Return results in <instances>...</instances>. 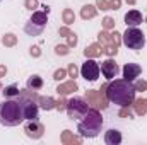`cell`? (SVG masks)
Listing matches in <instances>:
<instances>
[{
  "instance_id": "cell-1",
  "label": "cell",
  "mask_w": 147,
  "mask_h": 145,
  "mask_svg": "<svg viewBox=\"0 0 147 145\" xmlns=\"http://www.w3.org/2000/svg\"><path fill=\"white\" fill-rule=\"evenodd\" d=\"M135 87L134 82H128L125 79H113L110 84H106V97L108 101L120 106L127 108L132 106L135 101Z\"/></svg>"
},
{
  "instance_id": "cell-2",
  "label": "cell",
  "mask_w": 147,
  "mask_h": 145,
  "mask_svg": "<svg viewBox=\"0 0 147 145\" xmlns=\"http://www.w3.org/2000/svg\"><path fill=\"white\" fill-rule=\"evenodd\" d=\"M103 126V116L98 108H89V111L80 118L79 125H77V132L80 137L84 138H94L99 135Z\"/></svg>"
},
{
  "instance_id": "cell-3",
  "label": "cell",
  "mask_w": 147,
  "mask_h": 145,
  "mask_svg": "<svg viewBox=\"0 0 147 145\" xmlns=\"http://www.w3.org/2000/svg\"><path fill=\"white\" fill-rule=\"evenodd\" d=\"M24 121L21 103L16 99H3L0 104V125L3 126H17Z\"/></svg>"
},
{
  "instance_id": "cell-4",
  "label": "cell",
  "mask_w": 147,
  "mask_h": 145,
  "mask_svg": "<svg viewBox=\"0 0 147 145\" xmlns=\"http://www.w3.org/2000/svg\"><path fill=\"white\" fill-rule=\"evenodd\" d=\"M121 43L128 50H142L146 46V34L139 28H127V31L121 34Z\"/></svg>"
},
{
  "instance_id": "cell-5",
  "label": "cell",
  "mask_w": 147,
  "mask_h": 145,
  "mask_svg": "<svg viewBox=\"0 0 147 145\" xmlns=\"http://www.w3.org/2000/svg\"><path fill=\"white\" fill-rule=\"evenodd\" d=\"M65 111H67V114H69L70 119H80L89 111V103L84 101L82 97H72V99L67 101Z\"/></svg>"
},
{
  "instance_id": "cell-6",
  "label": "cell",
  "mask_w": 147,
  "mask_h": 145,
  "mask_svg": "<svg viewBox=\"0 0 147 145\" xmlns=\"http://www.w3.org/2000/svg\"><path fill=\"white\" fill-rule=\"evenodd\" d=\"M19 103H21V108H22L24 119H38V114H39L38 101L31 99V97H26V96H19Z\"/></svg>"
},
{
  "instance_id": "cell-7",
  "label": "cell",
  "mask_w": 147,
  "mask_h": 145,
  "mask_svg": "<svg viewBox=\"0 0 147 145\" xmlns=\"http://www.w3.org/2000/svg\"><path fill=\"white\" fill-rule=\"evenodd\" d=\"M99 72H101L99 63L94 62L92 58H87L86 63H82V67H80V75H82L87 82H96L98 77H99Z\"/></svg>"
},
{
  "instance_id": "cell-8",
  "label": "cell",
  "mask_w": 147,
  "mask_h": 145,
  "mask_svg": "<svg viewBox=\"0 0 147 145\" xmlns=\"http://www.w3.org/2000/svg\"><path fill=\"white\" fill-rule=\"evenodd\" d=\"M24 133H26L29 138L38 140V138L43 137V133H45V126H43V123H39L38 119H26Z\"/></svg>"
},
{
  "instance_id": "cell-9",
  "label": "cell",
  "mask_w": 147,
  "mask_h": 145,
  "mask_svg": "<svg viewBox=\"0 0 147 145\" xmlns=\"http://www.w3.org/2000/svg\"><path fill=\"white\" fill-rule=\"evenodd\" d=\"M101 73H103V77L106 79V80H113L118 72H120V67H118V63L113 60V58H108V60H105V62H101Z\"/></svg>"
},
{
  "instance_id": "cell-10",
  "label": "cell",
  "mask_w": 147,
  "mask_h": 145,
  "mask_svg": "<svg viewBox=\"0 0 147 145\" xmlns=\"http://www.w3.org/2000/svg\"><path fill=\"white\" fill-rule=\"evenodd\" d=\"M121 72H123V79H125V80L134 82V80L142 73V68H140V65H137V63H125V67L121 68Z\"/></svg>"
},
{
  "instance_id": "cell-11",
  "label": "cell",
  "mask_w": 147,
  "mask_h": 145,
  "mask_svg": "<svg viewBox=\"0 0 147 145\" xmlns=\"http://www.w3.org/2000/svg\"><path fill=\"white\" fill-rule=\"evenodd\" d=\"M142 21H144L142 14L139 10H135V9L134 10H128L125 14V24H127V28H139L142 24Z\"/></svg>"
},
{
  "instance_id": "cell-12",
  "label": "cell",
  "mask_w": 147,
  "mask_h": 145,
  "mask_svg": "<svg viewBox=\"0 0 147 145\" xmlns=\"http://www.w3.org/2000/svg\"><path fill=\"white\" fill-rule=\"evenodd\" d=\"M105 144L106 145H120L121 144V133L118 130H115V128L108 130L105 133Z\"/></svg>"
},
{
  "instance_id": "cell-13",
  "label": "cell",
  "mask_w": 147,
  "mask_h": 145,
  "mask_svg": "<svg viewBox=\"0 0 147 145\" xmlns=\"http://www.w3.org/2000/svg\"><path fill=\"white\" fill-rule=\"evenodd\" d=\"M79 89V85L75 84V80H69V82H63V84H60L58 87H57V92L60 94V96H67V94H70V92H75Z\"/></svg>"
},
{
  "instance_id": "cell-14",
  "label": "cell",
  "mask_w": 147,
  "mask_h": 145,
  "mask_svg": "<svg viewBox=\"0 0 147 145\" xmlns=\"http://www.w3.org/2000/svg\"><path fill=\"white\" fill-rule=\"evenodd\" d=\"M101 53H105V50H103V46L99 43H94V44H91L89 48L84 50L86 58H96V56H101Z\"/></svg>"
},
{
  "instance_id": "cell-15",
  "label": "cell",
  "mask_w": 147,
  "mask_h": 145,
  "mask_svg": "<svg viewBox=\"0 0 147 145\" xmlns=\"http://www.w3.org/2000/svg\"><path fill=\"white\" fill-rule=\"evenodd\" d=\"M38 104H39V108L45 109V111H51V109H55V106H57V101L53 97H50V96H41L38 99Z\"/></svg>"
},
{
  "instance_id": "cell-16",
  "label": "cell",
  "mask_w": 147,
  "mask_h": 145,
  "mask_svg": "<svg viewBox=\"0 0 147 145\" xmlns=\"http://www.w3.org/2000/svg\"><path fill=\"white\" fill-rule=\"evenodd\" d=\"M43 85H45V82H43V79L39 75H31L28 79V82H26V87L31 89V91H39Z\"/></svg>"
},
{
  "instance_id": "cell-17",
  "label": "cell",
  "mask_w": 147,
  "mask_h": 145,
  "mask_svg": "<svg viewBox=\"0 0 147 145\" xmlns=\"http://www.w3.org/2000/svg\"><path fill=\"white\" fill-rule=\"evenodd\" d=\"M43 29H45V26H38L34 22H31V21L24 26V31H26V34H29V36H41Z\"/></svg>"
},
{
  "instance_id": "cell-18",
  "label": "cell",
  "mask_w": 147,
  "mask_h": 145,
  "mask_svg": "<svg viewBox=\"0 0 147 145\" xmlns=\"http://www.w3.org/2000/svg\"><path fill=\"white\" fill-rule=\"evenodd\" d=\"M31 22H34V24H38V26H46V22H48V14L43 12V10H36V12H33V15H31Z\"/></svg>"
},
{
  "instance_id": "cell-19",
  "label": "cell",
  "mask_w": 147,
  "mask_h": 145,
  "mask_svg": "<svg viewBox=\"0 0 147 145\" xmlns=\"http://www.w3.org/2000/svg\"><path fill=\"white\" fill-rule=\"evenodd\" d=\"M96 14H98V10H96V7H94V5H84V7L80 9V17H82L84 21L96 17Z\"/></svg>"
},
{
  "instance_id": "cell-20",
  "label": "cell",
  "mask_w": 147,
  "mask_h": 145,
  "mask_svg": "<svg viewBox=\"0 0 147 145\" xmlns=\"http://www.w3.org/2000/svg\"><path fill=\"white\" fill-rule=\"evenodd\" d=\"M19 92H21V91H19V87H17V85H14V84H12V85H7L5 89H2V94H3V97H5V99L19 97Z\"/></svg>"
},
{
  "instance_id": "cell-21",
  "label": "cell",
  "mask_w": 147,
  "mask_h": 145,
  "mask_svg": "<svg viewBox=\"0 0 147 145\" xmlns=\"http://www.w3.org/2000/svg\"><path fill=\"white\" fill-rule=\"evenodd\" d=\"M134 109H135V114L142 116L147 113V99H137L134 101Z\"/></svg>"
},
{
  "instance_id": "cell-22",
  "label": "cell",
  "mask_w": 147,
  "mask_h": 145,
  "mask_svg": "<svg viewBox=\"0 0 147 145\" xmlns=\"http://www.w3.org/2000/svg\"><path fill=\"white\" fill-rule=\"evenodd\" d=\"M62 17H63V22L67 26H70L74 21H75V14H74V10H70V9H65L63 14H62Z\"/></svg>"
},
{
  "instance_id": "cell-23",
  "label": "cell",
  "mask_w": 147,
  "mask_h": 145,
  "mask_svg": "<svg viewBox=\"0 0 147 145\" xmlns=\"http://www.w3.org/2000/svg\"><path fill=\"white\" fill-rule=\"evenodd\" d=\"M62 142H63V144H79L80 140L75 138L74 135H70V132H63V135H62Z\"/></svg>"
},
{
  "instance_id": "cell-24",
  "label": "cell",
  "mask_w": 147,
  "mask_h": 145,
  "mask_svg": "<svg viewBox=\"0 0 147 145\" xmlns=\"http://www.w3.org/2000/svg\"><path fill=\"white\" fill-rule=\"evenodd\" d=\"M98 41H99V44H101V46H106V44H110V43H111V34H108L106 31H103V33H99Z\"/></svg>"
},
{
  "instance_id": "cell-25",
  "label": "cell",
  "mask_w": 147,
  "mask_h": 145,
  "mask_svg": "<svg viewBox=\"0 0 147 145\" xmlns=\"http://www.w3.org/2000/svg\"><path fill=\"white\" fill-rule=\"evenodd\" d=\"M16 43H17V36H14V34H5L2 38V44H5V46H14Z\"/></svg>"
},
{
  "instance_id": "cell-26",
  "label": "cell",
  "mask_w": 147,
  "mask_h": 145,
  "mask_svg": "<svg viewBox=\"0 0 147 145\" xmlns=\"http://www.w3.org/2000/svg\"><path fill=\"white\" fill-rule=\"evenodd\" d=\"M134 87H135V91L137 92H144V91H147V82L146 80H134Z\"/></svg>"
},
{
  "instance_id": "cell-27",
  "label": "cell",
  "mask_w": 147,
  "mask_h": 145,
  "mask_svg": "<svg viewBox=\"0 0 147 145\" xmlns=\"http://www.w3.org/2000/svg\"><path fill=\"white\" fill-rule=\"evenodd\" d=\"M69 73H67V70L65 68H58L57 72L53 73V79L55 80H58V82H62V80H65V77H67Z\"/></svg>"
},
{
  "instance_id": "cell-28",
  "label": "cell",
  "mask_w": 147,
  "mask_h": 145,
  "mask_svg": "<svg viewBox=\"0 0 147 145\" xmlns=\"http://www.w3.org/2000/svg\"><path fill=\"white\" fill-rule=\"evenodd\" d=\"M103 50H105V53H106V55L113 56V55H116V51H118V46H116V44H113V43H110V44L103 46Z\"/></svg>"
},
{
  "instance_id": "cell-29",
  "label": "cell",
  "mask_w": 147,
  "mask_h": 145,
  "mask_svg": "<svg viewBox=\"0 0 147 145\" xmlns=\"http://www.w3.org/2000/svg\"><path fill=\"white\" fill-rule=\"evenodd\" d=\"M69 48H70L69 44H58V46H55V53L57 55H69V51H70Z\"/></svg>"
},
{
  "instance_id": "cell-30",
  "label": "cell",
  "mask_w": 147,
  "mask_h": 145,
  "mask_svg": "<svg viewBox=\"0 0 147 145\" xmlns=\"http://www.w3.org/2000/svg\"><path fill=\"white\" fill-rule=\"evenodd\" d=\"M103 28H105V29H113V28H115V21H113L111 17H105V19H103Z\"/></svg>"
},
{
  "instance_id": "cell-31",
  "label": "cell",
  "mask_w": 147,
  "mask_h": 145,
  "mask_svg": "<svg viewBox=\"0 0 147 145\" xmlns=\"http://www.w3.org/2000/svg\"><path fill=\"white\" fill-rule=\"evenodd\" d=\"M67 73H69V77L75 79V77H77V73H79V68H77L74 63H70V65H69V68H67Z\"/></svg>"
},
{
  "instance_id": "cell-32",
  "label": "cell",
  "mask_w": 147,
  "mask_h": 145,
  "mask_svg": "<svg viewBox=\"0 0 147 145\" xmlns=\"http://www.w3.org/2000/svg\"><path fill=\"white\" fill-rule=\"evenodd\" d=\"M24 5H26V9L33 10V9H38V7H39V2H38V0H26Z\"/></svg>"
},
{
  "instance_id": "cell-33",
  "label": "cell",
  "mask_w": 147,
  "mask_h": 145,
  "mask_svg": "<svg viewBox=\"0 0 147 145\" xmlns=\"http://www.w3.org/2000/svg\"><path fill=\"white\" fill-rule=\"evenodd\" d=\"M120 5H121V0H110L108 2V10H116V9H120Z\"/></svg>"
},
{
  "instance_id": "cell-34",
  "label": "cell",
  "mask_w": 147,
  "mask_h": 145,
  "mask_svg": "<svg viewBox=\"0 0 147 145\" xmlns=\"http://www.w3.org/2000/svg\"><path fill=\"white\" fill-rule=\"evenodd\" d=\"M65 108H67V101H65L63 97H60V99L57 101V106H55V109H58V111H63Z\"/></svg>"
},
{
  "instance_id": "cell-35",
  "label": "cell",
  "mask_w": 147,
  "mask_h": 145,
  "mask_svg": "<svg viewBox=\"0 0 147 145\" xmlns=\"http://www.w3.org/2000/svg\"><path fill=\"white\" fill-rule=\"evenodd\" d=\"M96 7L101 10H108V0H96Z\"/></svg>"
},
{
  "instance_id": "cell-36",
  "label": "cell",
  "mask_w": 147,
  "mask_h": 145,
  "mask_svg": "<svg viewBox=\"0 0 147 145\" xmlns=\"http://www.w3.org/2000/svg\"><path fill=\"white\" fill-rule=\"evenodd\" d=\"M120 36H121V34H118V33L115 31V33L111 34V43H113V44H116V46H120Z\"/></svg>"
},
{
  "instance_id": "cell-37",
  "label": "cell",
  "mask_w": 147,
  "mask_h": 145,
  "mask_svg": "<svg viewBox=\"0 0 147 145\" xmlns=\"http://www.w3.org/2000/svg\"><path fill=\"white\" fill-rule=\"evenodd\" d=\"M67 38H69V46H75V44H77V36H75L74 33H70Z\"/></svg>"
},
{
  "instance_id": "cell-38",
  "label": "cell",
  "mask_w": 147,
  "mask_h": 145,
  "mask_svg": "<svg viewBox=\"0 0 147 145\" xmlns=\"http://www.w3.org/2000/svg\"><path fill=\"white\" fill-rule=\"evenodd\" d=\"M58 33H60V36H69V34H70V29H69V28H60V31H58Z\"/></svg>"
},
{
  "instance_id": "cell-39",
  "label": "cell",
  "mask_w": 147,
  "mask_h": 145,
  "mask_svg": "<svg viewBox=\"0 0 147 145\" xmlns=\"http://www.w3.org/2000/svg\"><path fill=\"white\" fill-rule=\"evenodd\" d=\"M31 55H33V56H39V55H41V51H39L38 46H31Z\"/></svg>"
},
{
  "instance_id": "cell-40",
  "label": "cell",
  "mask_w": 147,
  "mask_h": 145,
  "mask_svg": "<svg viewBox=\"0 0 147 145\" xmlns=\"http://www.w3.org/2000/svg\"><path fill=\"white\" fill-rule=\"evenodd\" d=\"M5 73H7V67L5 65H0V79L5 77Z\"/></svg>"
},
{
  "instance_id": "cell-41",
  "label": "cell",
  "mask_w": 147,
  "mask_h": 145,
  "mask_svg": "<svg viewBox=\"0 0 147 145\" xmlns=\"http://www.w3.org/2000/svg\"><path fill=\"white\" fill-rule=\"evenodd\" d=\"M41 10L46 12V14H50V7H48V5H41Z\"/></svg>"
},
{
  "instance_id": "cell-42",
  "label": "cell",
  "mask_w": 147,
  "mask_h": 145,
  "mask_svg": "<svg viewBox=\"0 0 147 145\" xmlns=\"http://www.w3.org/2000/svg\"><path fill=\"white\" fill-rule=\"evenodd\" d=\"M127 3H130V5H134V3H135V0H127Z\"/></svg>"
},
{
  "instance_id": "cell-43",
  "label": "cell",
  "mask_w": 147,
  "mask_h": 145,
  "mask_svg": "<svg viewBox=\"0 0 147 145\" xmlns=\"http://www.w3.org/2000/svg\"><path fill=\"white\" fill-rule=\"evenodd\" d=\"M0 92H2V85H0Z\"/></svg>"
},
{
  "instance_id": "cell-44",
  "label": "cell",
  "mask_w": 147,
  "mask_h": 145,
  "mask_svg": "<svg viewBox=\"0 0 147 145\" xmlns=\"http://www.w3.org/2000/svg\"><path fill=\"white\" fill-rule=\"evenodd\" d=\"M146 22H147V17H146Z\"/></svg>"
}]
</instances>
